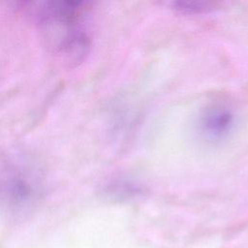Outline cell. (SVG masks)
<instances>
[{"instance_id": "cell-1", "label": "cell", "mask_w": 248, "mask_h": 248, "mask_svg": "<svg viewBox=\"0 0 248 248\" xmlns=\"http://www.w3.org/2000/svg\"><path fill=\"white\" fill-rule=\"evenodd\" d=\"M87 12V2L74 1L43 2L35 9L46 46L70 65L81 62L90 46L83 26Z\"/></svg>"}, {"instance_id": "cell-2", "label": "cell", "mask_w": 248, "mask_h": 248, "mask_svg": "<svg viewBox=\"0 0 248 248\" xmlns=\"http://www.w3.org/2000/svg\"><path fill=\"white\" fill-rule=\"evenodd\" d=\"M41 178L25 161L0 157V205L8 210L29 208L41 193Z\"/></svg>"}, {"instance_id": "cell-3", "label": "cell", "mask_w": 248, "mask_h": 248, "mask_svg": "<svg viewBox=\"0 0 248 248\" xmlns=\"http://www.w3.org/2000/svg\"><path fill=\"white\" fill-rule=\"evenodd\" d=\"M235 124L232 108L224 104L206 107L199 119V129L203 138L211 142H219L229 137Z\"/></svg>"}, {"instance_id": "cell-4", "label": "cell", "mask_w": 248, "mask_h": 248, "mask_svg": "<svg viewBox=\"0 0 248 248\" xmlns=\"http://www.w3.org/2000/svg\"><path fill=\"white\" fill-rule=\"evenodd\" d=\"M172 8L181 14L194 15L205 13L207 11H211L214 4L211 2H198V1H180L173 2Z\"/></svg>"}]
</instances>
